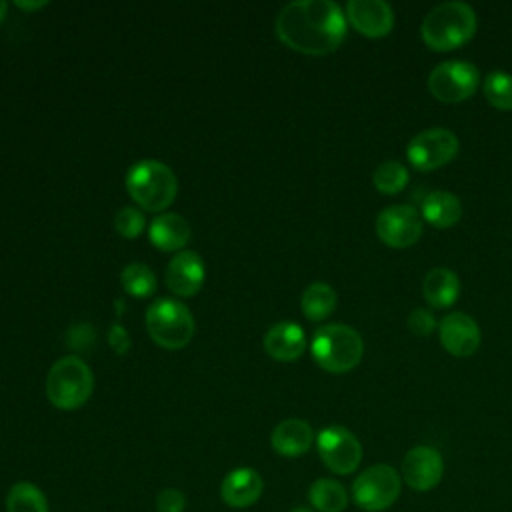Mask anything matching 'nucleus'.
<instances>
[{
    "mask_svg": "<svg viewBox=\"0 0 512 512\" xmlns=\"http://www.w3.org/2000/svg\"><path fill=\"white\" fill-rule=\"evenodd\" d=\"M276 36L288 48L322 56L336 50L346 36V16L332 0H296L274 22Z\"/></svg>",
    "mask_w": 512,
    "mask_h": 512,
    "instance_id": "obj_1",
    "label": "nucleus"
},
{
    "mask_svg": "<svg viewBox=\"0 0 512 512\" xmlns=\"http://www.w3.org/2000/svg\"><path fill=\"white\" fill-rule=\"evenodd\" d=\"M126 190L140 208L148 212H162L174 202L178 180L168 164L144 158L128 168Z\"/></svg>",
    "mask_w": 512,
    "mask_h": 512,
    "instance_id": "obj_2",
    "label": "nucleus"
},
{
    "mask_svg": "<svg viewBox=\"0 0 512 512\" xmlns=\"http://www.w3.org/2000/svg\"><path fill=\"white\" fill-rule=\"evenodd\" d=\"M420 32L432 50H454L474 36L476 14L466 2H444L424 16Z\"/></svg>",
    "mask_w": 512,
    "mask_h": 512,
    "instance_id": "obj_3",
    "label": "nucleus"
},
{
    "mask_svg": "<svg viewBox=\"0 0 512 512\" xmlns=\"http://www.w3.org/2000/svg\"><path fill=\"white\" fill-rule=\"evenodd\" d=\"M310 350L320 368L332 374H344L362 360L364 342L352 326L326 324L314 332Z\"/></svg>",
    "mask_w": 512,
    "mask_h": 512,
    "instance_id": "obj_4",
    "label": "nucleus"
},
{
    "mask_svg": "<svg viewBox=\"0 0 512 512\" xmlns=\"http://www.w3.org/2000/svg\"><path fill=\"white\" fill-rule=\"evenodd\" d=\"M94 390V374L78 356L56 360L46 378V396L58 410H76L88 402Z\"/></svg>",
    "mask_w": 512,
    "mask_h": 512,
    "instance_id": "obj_5",
    "label": "nucleus"
},
{
    "mask_svg": "<svg viewBox=\"0 0 512 512\" xmlns=\"http://www.w3.org/2000/svg\"><path fill=\"white\" fill-rule=\"evenodd\" d=\"M146 330L158 346L180 350L194 336V318L180 300L156 298L146 308Z\"/></svg>",
    "mask_w": 512,
    "mask_h": 512,
    "instance_id": "obj_6",
    "label": "nucleus"
},
{
    "mask_svg": "<svg viewBox=\"0 0 512 512\" xmlns=\"http://www.w3.org/2000/svg\"><path fill=\"white\" fill-rule=\"evenodd\" d=\"M400 474L390 464H374L364 468L354 484V504L366 512H382L390 508L400 496Z\"/></svg>",
    "mask_w": 512,
    "mask_h": 512,
    "instance_id": "obj_7",
    "label": "nucleus"
},
{
    "mask_svg": "<svg viewBox=\"0 0 512 512\" xmlns=\"http://www.w3.org/2000/svg\"><path fill=\"white\" fill-rule=\"evenodd\" d=\"M480 86L478 68L468 60H446L428 74V90L446 104H456L470 98Z\"/></svg>",
    "mask_w": 512,
    "mask_h": 512,
    "instance_id": "obj_8",
    "label": "nucleus"
},
{
    "mask_svg": "<svg viewBox=\"0 0 512 512\" xmlns=\"http://www.w3.org/2000/svg\"><path fill=\"white\" fill-rule=\"evenodd\" d=\"M458 138L446 128H428L410 138L406 156L410 164L420 170H436L448 164L458 154Z\"/></svg>",
    "mask_w": 512,
    "mask_h": 512,
    "instance_id": "obj_9",
    "label": "nucleus"
},
{
    "mask_svg": "<svg viewBox=\"0 0 512 512\" xmlns=\"http://www.w3.org/2000/svg\"><path fill=\"white\" fill-rule=\"evenodd\" d=\"M316 448L324 466L336 474H350L360 466L362 446L344 426H326L316 436Z\"/></svg>",
    "mask_w": 512,
    "mask_h": 512,
    "instance_id": "obj_10",
    "label": "nucleus"
},
{
    "mask_svg": "<svg viewBox=\"0 0 512 512\" xmlns=\"http://www.w3.org/2000/svg\"><path fill=\"white\" fill-rule=\"evenodd\" d=\"M376 234L392 248H408L418 242L422 234V218L418 210L408 204L388 206L376 218Z\"/></svg>",
    "mask_w": 512,
    "mask_h": 512,
    "instance_id": "obj_11",
    "label": "nucleus"
},
{
    "mask_svg": "<svg viewBox=\"0 0 512 512\" xmlns=\"http://www.w3.org/2000/svg\"><path fill=\"white\" fill-rule=\"evenodd\" d=\"M444 476L442 454L432 446H414L402 460V478L416 492H428Z\"/></svg>",
    "mask_w": 512,
    "mask_h": 512,
    "instance_id": "obj_12",
    "label": "nucleus"
},
{
    "mask_svg": "<svg viewBox=\"0 0 512 512\" xmlns=\"http://www.w3.org/2000/svg\"><path fill=\"white\" fill-rule=\"evenodd\" d=\"M204 278H206V266L202 256L186 248L176 252L170 258L164 274L168 290L182 298H188L200 292V288L204 286Z\"/></svg>",
    "mask_w": 512,
    "mask_h": 512,
    "instance_id": "obj_13",
    "label": "nucleus"
},
{
    "mask_svg": "<svg viewBox=\"0 0 512 512\" xmlns=\"http://www.w3.org/2000/svg\"><path fill=\"white\" fill-rule=\"evenodd\" d=\"M438 334L444 350L458 358L472 356L482 342L480 326L464 312H450L444 316L438 324Z\"/></svg>",
    "mask_w": 512,
    "mask_h": 512,
    "instance_id": "obj_14",
    "label": "nucleus"
},
{
    "mask_svg": "<svg viewBox=\"0 0 512 512\" xmlns=\"http://www.w3.org/2000/svg\"><path fill=\"white\" fill-rule=\"evenodd\" d=\"M346 20L368 38H382L394 26V12L384 0H350Z\"/></svg>",
    "mask_w": 512,
    "mask_h": 512,
    "instance_id": "obj_15",
    "label": "nucleus"
},
{
    "mask_svg": "<svg viewBox=\"0 0 512 512\" xmlns=\"http://www.w3.org/2000/svg\"><path fill=\"white\" fill-rule=\"evenodd\" d=\"M262 492H264L262 476L248 466L230 470L220 484V496L224 504H228L230 508H248L260 500Z\"/></svg>",
    "mask_w": 512,
    "mask_h": 512,
    "instance_id": "obj_16",
    "label": "nucleus"
},
{
    "mask_svg": "<svg viewBox=\"0 0 512 512\" xmlns=\"http://www.w3.org/2000/svg\"><path fill=\"white\" fill-rule=\"evenodd\" d=\"M264 350L268 356H272L274 360L280 362H292L296 358L302 356V352L306 350V334L302 330V326H298L296 322H276L272 324L264 338H262Z\"/></svg>",
    "mask_w": 512,
    "mask_h": 512,
    "instance_id": "obj_17",
    "label": "nucleus"
},
{
    "mask_svg": "<svg viewBox=\"0 0 512 512\" xmlns=\"http://www.w3.org/2000/svg\"><path fill=\"white\" fill-rule=\"evenodd\" d=\"M190 224L174 212L158 214L148 226V240L162 252H180L190 240Z\"/></svg>",
    "mask_w": 512,
    "mask_h": 512,
    "instance_id": "obj_18",
    "label": "nucleus"
},
{
    "mask_svg": "<svg viewBox=\"0 0 512 512\" xmlns=\"http://www.w3.org/2000/svg\"><path fill=\"white\" fill-rule=\"evenodd\" d=\"M314 442V432L306 420L300 418H286L274 426L270 434V444L274 452L286 458L302 456L310 450Z\"/></svg>",
    "mask_w": 512,
    "mask_h": 512,
    "instance_id": "obj_19",
    "label": "nucleus"
},
{
    "mask_svg": "<svg viewBox=\"0 0 512 512\" xmlns=\"http://www.w3.org/2000/svg\"><path fill=\"white\" fill-rule=\"evenodd\" d=\"M422 292L434 308L452 306L460 296V278L450 268H432L422 282Z\"/></svg>",
    "mask_w": 512,
    "mask_h": 512,
    "instance_id": "obj_20",
    "label": "nucleus"
},
{
    "mask_svg": "<svg viewBox=\"0 0 512 512\" xmlns=\"http://www.w3.org/2000/svg\"><path fill=\"white\" fill-rule=\"evenodd\" d=\"M422 216L436 228H450L462 218V202L448 190H434L422 202Z\"/></svg>",
    "mask_w": 512,
    "mask_h": 512,
    "instance_id": "obj_21",
    "label": "nucleus"
},
{
    "mask_svg": "<svg viewBox=\"0 0 512 512\" xmlns=\"http://www.w3.org/2000/svg\"><path fill=\"white\" fill-rule=\"evenodd\" d=\"M308 500L320 512H342L348 506V492L334 478H318L308 488Z\"/></svg>",
    "mask_w": 512,
    "mask_h": 512,
    "instance_id": "obj_22",
    "label": "nucleus"
},
{
    "mask_svg": "<svg viewBox=\"0 0 512 512\" xmlns=\"http://www.w3.org/2000/svg\"><path fill=\"white\" fill-rule=\"evenodd\" d=\"M336 302H338V296H336L334 288L326 282H312L302 292V298H300L304 316L314 322L328 318L334 312Z\"/></svg>",
    "mask_w": 512,
    "mask_h": 512,
    "instance_id": "obj_23",
    "label": "nucleus"
},
{
    "mask_svg": "<svg viewBox=\"0 0 512 512\" xmlns=\"http://www.w3.org/2000/svg\"><path fill=\"white\" fill-rule=\"evenodd\" d=\"M6 512H50L46 494L32 482H16L6 494Z\"/></svg>",
    "mask_w": 512,
    "mask_h": 512,
    "instance_id": "obj_24",
    "label": "nucleus"
},
{
    "mask_svg": "<svg viewBox=\"0 0 512 512\" xmlns=\"http://www.w3.org/2000/svg\"><path fill=\"white\" fill-rule=\"evenodd\" d=\"M122 288L134 298H148L156 292V276L144 262H130L120 272Z\"/></svg>",
    "mask_w": 512,
    "mask_h": 512,
    "instance_id": "obj_25",
    "label": "nucleus"
},
{
    "mask_svg": "<svg viewBox=\"0 0 512 512\" xmlns=\"http://www.w3.org/2000/svg\"><path fill=\"white\" fill-rule=\"evenodd\" d=\"M486 100L498 110H512V74L496 70L490 72L482 82Z\"/></svg>",
    "mask_w": 512,
    "mask_h": 512,
    "instance_id": "obj_26",
    "label": "nucleus"
},
{
    "mask_svg": "<svg viewBox=\"0 0 512 512\" xmlns=\"http://www.w3.org/2000/svg\"><path fill=\"white\" fill-rule=\"evenodd\" d=\"M372 182L382 194H396L408 184V170L398 160H386L376 166Z\"/></svg>",
    "mask_w": 512,
    "mask_h": 512,
    "instance_id": "obj_27",
    "label": "nucleus"
},
{
    "mask_svg": "<svg viewBox=\"0 0 512 512\" xmlns=\"http://www.w3.org/2000/svg\"><path fill=\"white\" fill-rule=\"evenodd\" d=\"M144 226H146V218H144V214H142L138 208H134V206H124V208H120V210L116 212V216H114V228H116V232H118L120 236H124V238H136V236H140L142 230H144Z\"/></svg>",
    "mask_w": 512,
    "mask_h": 512,
    "instance_id": "obj_28",
    "label": "nucleus"
},
{
    "mask_svg": "<svg viewBox=\"0 0 512 512\" xmlns=\"http://www.w3.org/2000/svg\"><path fill=\"white\" fill-rule=\"evenodd\" d=\"M94 340H96V334L92 326L84 322L70 326L66 332V342L74 350H90L94 346Z\"/></svg>",
    "mask_w": 512,
    "mask_h": 512,
    "instance_id": "obj_29",
    "label": "nucleus"
},
{
    "mask_svg": "<svg viewBox=\"0 0 512 512\" xmlns=\"http://www.w3.org/2000/svg\"><path fill=\"white\" fill-rule=\"evenodd\" d=\"M186 508V496L178 488H164L156 496L158 512H182Z\"/></svg>",
    "mask_w": 512,
    "mask_h": 512,
    "instance_id": "obj_30",
    "label": "nucleus"
},
{
    "mask_svg": "<svg viewBox=\"0 0 512 512\" xmlns=\"http://www.w3.org/2000/svg\"><path fill=\"white\" fill-rule=\"evenodd\" d=\"M436 328V318L426 308H416L408 316V330L416 336H428Z\"/></svg>",
    "mask_w": 512,
    "mask_h": 512,
    "instance_id": "obj_31",
    "label": "nucleus"
},
{
    "mask_svg": "<svg viewBox=\"0 0 512 512\" xmlns=\"http://www.w3.org/2000/svg\"><path fill=\"white\" fill-rule=\"evenodd\" d=\"M108 344L112 346V350L116 354H126L132 346V340H130V334L126 332V328L118 322H114L108 330Z\"/></svg>",
    "mask_w": 512,
    "mask_h": 512,
    "instance_id": "obj_32",
    "label": "nucleus"
},
{
    "mask_svg": "<svg viewBox=\"0 0 512 512\" xmlns=\"http://www.w3.org/2000/svg\"><path fill=\"white\" fill-rule=\"evenodd\" d=\"M48 2H22V0H16V6L20 8V10H36V8H42V6H46Z\"/></svg>",
    "mask_w": 512,
    "mask_h": 512,
    "instance_id": "obj_33",
    "label": "nucleus"
},
{
    "mask_svg": "<svg viewBox=\"0 0 512 512\" xmlns=\"http://www.w3.org/2000/svg\"><path fill=\"white\" fill-rule=\"evenodd\" d=\"M6 10H8V4H6L4 0H0V22H2L4 16H6Z\"/></svg>",
    "mask_w": 512,
    "mask_h": 512,
    "instance_id": "obj_34",
    "label": "nucleus"
},
{
    "mask_svg": "<svg viewBox=\"0 0 512 512\" xmlns=\"http://www.w3.org/2000/svg\"><path fill=\"white\" fill-rule=\"evenodd\" d=\"M290 512H312V510L306 508V506H296V508H292Z\"/></svg>",
    "mask_w": 512,
    "mask_h": 512,
    "instance_id": "obj_35",
    "label": "nucleus"
}]
</instances>
